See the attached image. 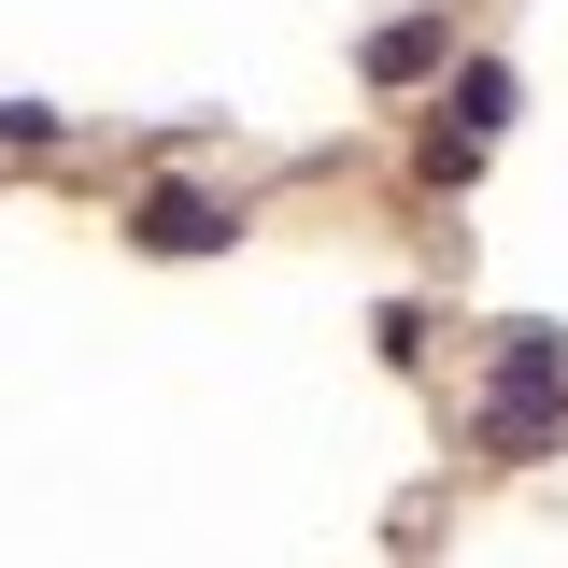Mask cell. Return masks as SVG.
Masks as SVG:
<instances>
[{"mask_svg":"<svg viewBox=\"0 0 568 568\" xmlns=\"http://www.w3.org/2000/svg\"><path fill=\"white\" fill-rule=\"evenodd\" d=\"M568 426V342L555 327H497V384H484V455H555Z\"/></svg>","mask_w":568,"mask_h":568,"instance_id":"cell-1","label":"cell"},{"mask_svg":"<svg viewBox=\"0 0 568 568\" xmlns=\"http://www.w3.org/2000/svg\"><path fill=\"white\" fill-rule=\"evenodd\" d=\"M440 14H398V29H369V85H413V71H440Z\"/></svg>","mask_w":568,"mask_h":568,"instance_id":"cell-3","label":"cell"},{"mask_svg":"<svg viewBox=\"0 0 568 568\" xmlns=\"http://www.w3.org/2000/svg\"><path fill=\"white\" fill-rule=\"evenodd\" d=\"M440 114H455V142H497V129H511V71H497V58H469Z\"/></svg>","mask_w":568,"mask_h":568,"instance_id":"cell-4","label":"cell"},{"mask_svg":"<svg viewBox=\"0 0 568 568\" xmlns=\"http://www.w3.org/2000/svg\"><path fill=\"white\" fill-rule=\"evenodd\" d=\"M227 227H242L227 200H200V185H156V200H142V256H213Z\"/></svg>","mask_w":568,"mask_h":568,"instance_id":"cell-2","label":"cell"}]
</instances>
